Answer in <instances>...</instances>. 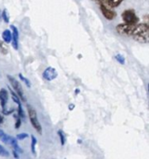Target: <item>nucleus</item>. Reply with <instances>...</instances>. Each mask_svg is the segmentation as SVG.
I'll list each match as a JSON object with an SVG mask.
<instances>
[{"instance_id": "4468645a", "label": "nucleus", "mask_w": 149, "mask_h": 159, "mask_svg": "<svg viewBox=\"0 0 149 159\" xmlns=\"http://www.w3.org/2000/svg\"><path fill=\"white\" fill-rule=\"evenodd\" d=\"M36 144H37L36 138L34 135H31V151H32L34 155L36 154Z\"/></svg>"}, {"instance_id": "ddd939ff", "label": "nucleus", "mask_w": 149, "mask_h": 159, "mask_svg": "<svg viewBox=\"0 0 149 159\" xmlns=\"http://www.w3.org/2000/svg\"><path fill=\"white\" fill-rule=\"evenodd\" d=\"M104 1L106 2V4L111 7V8H117L118 7L124 0H104Z\"/></svg>"}, {"instance_id": "9d476101", "label": "nucleus", "mask_w": 149, "mask_h": 159, "mask_svg": "<svg viewBox=\"0 0 149 159\" xmlns=\"http://www.w3.org/2000/svg\"><path fill=\"white\" fill-rule=\"evenodd\" d=\"M9 100V92L6 88L0 89V106H1V111H4L6 110V106Z\"/></svg>"}, {"instance_id": "5701e85b", "label": "nucleus", "mask_w": 149, "mask_h": 159, "mask_svg": "<svg viewBox=\"0 0 149 159\" xmlns=\"http://www.w3.org/2000/svg\"><path fill=\"white\" fill-rule=\"evenodd\" d=\"M3 122H4V114L2 113V111L0 110V125H2Z\"/></svg>"}, {"instance_id": "f3484780", "label": "nucleus", "mask_w": 149, "mask_h": 159, "mask_svg": "<svg viewBox=\"0 0 149 159\" xmlns=\"http://www.w3.org/2000/svg\"><path fill=\"white\" fill-rule=\"evenodd\" d=\"M19 78L21 79V81L23 83V84H25V85L27 86V87H31V84H30V81L27 79V78H25L22 73H19Z\"/></svg>"}, {"instance_id": "a878e982", "label": "nucleus", "mask_w": 149, "mask_h": 159, "mask_svg": "<svg viewBox=\"0 0 149 159\" xmlns=\"http://www.w3.org/2000/svg\"><path fill=\"white\" fill-rule=\"evenodd\" d=\"M94 1H96V2H99V0H94Z\"/></svg>"}, {"instance_id": "9b49d317", "label": "nucleus", "mask_w": 149, "mask_h": 159, "mask_svg": "<svg viewBox=\"0 0 149 159\" xmlns=\"http://www.w3.org/2000/svg\"><path fill=\"white\" fill-rule=\"evenodd\" d=\"M11 28L12 30V32H11V35H12V39H11L12 47H13L14 50L17 51L19 49V30L15 25H11Z\"/></svg>"}, {"instance_id": "a211bd4d", "label": "nucleus", "mask_w": 149, "mask_h": 159, "mask_svg": "<svg viewBox=\"0 0 149 159\" xmlns=\"http://www.w3.org/2000/svg\"><path fill=\"white\" fill-rule=\"evenodd\" d=\"M115 58H116V60H117L119 64H121V65H124V64H125V57H124L122 54L117 53V54H116Z\"/></svg>"}, {"instance_id": "2eb2a0df", "label": "nucleus", "mask_w": 149, "mask_h": 159, "mask_svg": "<svg viewBox=\"0 0 149 159\" xmlns=\"http://www.w3.org/2000/svg\"><path fill=\"white\" fill-rule=\"evenodd\" d=\"M58 136H59V139H60V141H61V145L63 146L66 142V135L65 133L62 131V130H58Z\"/></svg>"}, {"instance_id": "20e7f679", "label": "nucleus", "mask_w": 149, "mask_h": 159, "mask_svg": "<svg viewBox=\"0 0 149 159\" xmlns=\"http://www.w3.org/2000/svg\"><path fill=\"white\" fill-rule=\"evenodd\" d=\"M27 112H28V116H29V119H30V122H31L33 127L38 134L41 135L42 134V125L38 121L36 110L31 105H27Z\"/></svg>"}, {"instance_id": "aec40b11", "label": "nucleus", "mask_w": 149, "mask_h": 159, "mask_svg": "<svg viewBox=\"0 0 149 159\" xmlns=\"http://www.w3.org/2000/svg\"><path fill=\"white\" fill-rule=\"evenodd\" d=\"M1 17L3 18V20H4L5 23L8 24V23L10 22V16H9V13H8L7 10H4V11H3V12H2V14H1Z\"/></svg>"}, {"instance_id": "393cba45", "label": "nucleus", "mask_w": 149, "mask_h": 159, "mask_svg": "<svg viewBox=\"0 0 149 159\" xmlns=\"http://www.w3.org/2000/svg\"><path fill=\"white\" fill-rule=\"evenodd\" d=\"M74 108V106L73 104H70V105H69V110H73Z\"/></svg>"}, {"instance_id": "f8f14e48", "label": "nucleus", "mask_w": 149, "mask_h": 159, "mask_svg": "<svg viewBox=\"0 0 149 159\" xmlns=\"http://www.w3.org/2000/svg\"><path fill=\"white\" fill-rule=\"evenodd\" d=\"M2 39L4 40L5 43H11V39H12V35H11V31L9 29H6L3 31L2 33Z\"/></svg>"}, {"instance_id": "f257e3e1", "label": "nucleus", "mask_w": 149, "mask_h": 159, "mask_svg": "<svg viewBox=\"0 0 149 159\" xmlns=\"http://www.w3.org/2000/svg\"><path fill=\"white\" fill-rule=\"evenodd\" d=\"M133 39L140 43H147L149 40V27L147 24H137L135 25L131 36Z\"/></svg>"}, {"instance_id": "f03ea898", "label": "nucleus", "mask_w": 149, "mask_h": 159, "mask_svg": "<svg viewBox=\"0 0 149 159\" xmlns=\"http://www.w3.org/2000/svg\"><path fill=\"white\" fill-rule=\"evenodd\" d=\"M0 140H1L2 142H4V143H6V144H8V145H10V146H11L12 150L17 152L18 153H23V150L20 147V145L18 143V140L15 138H13V137L8 135L7 133H5L1 128H0Z\"/></svg>"}, {"instance_id": "4be33fe9", "label": "nucleus", "mask_w": 149, "mask_h": 159, "mask_svg": "<svg viewBox=\"0 0 149 159\" xmlns=\"http://www.w3.org/2000/svg\"><path fill=\"white\" fill-rule=\"evenodd\" d=\"M0 52H1L3 54H7L8 53V49L5 46L4 42H2L1 40H0Z\"/></svg>"}, {"instance_id": "39448f33", "label": "nucleus", "mask_w": 149, "mask_h": 159, "mask_svg": "<svg viewBox=\"0 0 149 159\" xmlns=\"http://www.w3.org/2000/svg\"><path fill=\"white\" fill-rule=\"evenodd\" d=\"M122 20L124 21V24L127 25H135L138 24L139 22V18L136 15L135 11L131 9L130 10H126L122 12Z\"/></svg>"}, {"instance_id": "0eeeda50", "label": "nucleus", "mask_w": 149, "mask_h": 159, "mask_svg": "<svg viewBox=\"0 0 149 159\" xmlns=\"http://www.w3.org/2000/svg\"><path fill=\"white\" fill-rule=\"evenodd\" d=\"M9 90L11 91V98H12V100L18 105V111H17V114L19 115V117L22 119V121L23 120H25V113H24V111H23V106H22V102H21V99H20V98L15 94V92L11 88V87H9Z\"/></svg>"}, {"instance_id": "412c9836", "label": "nucleus", "mask_w": 149, "mask_h": 159, "mask_svg": "<svg viewBox=\"0 0 149 159\" xmlns=\"http://www.w3.org/2000/svg\"><path fill=\"white\" fill-rule=\"evenodd\" d=\"M29 137V135L27 133H20L16 136V139L17 140H23V139H25Z\"/></svg>"}, {"instance_id": "423d86ee", "label": "nucleus", "mask_w": 149, "mask_h": 159, "mask_svg": "<svg viewBox=\"0 0 149 159\" xmlns=\"http://www.w3.org/2000/svg\"><path fill=\"white\" fill-rule=\"evenodd\" d=\"M99 5H100V10L103 13V15L104 16V18H106L107 20L111 21L113 19H115L116 17V12L111 9V7H109L104 0H99Z\"/></svg>"}, {"instance_id": "7ed1b4c3", "label": "nucleus", "mask_w": 149, "mask_h": 159, "mask_svg": "<svg viewBox=\"0 0 149 159\" xmlns=\"http://www.w3.org/2000/svg\"><path fill=\"white\" fill-rule=\"evenodd\" d=\"M7 78H8V80H9V82H10V84H11V88L15 92V94L20 98V99H21V101H23V102H26V96H25V94H24V92H23V87H22V85H21V84L17 81V80L13 77V76H11V75H8L7 76Z\"/></svg>"}, {"instance_id": "1a4fd4ad", "label": "nucleus", "mask_w": 149, "mask_h": 159, "mask_svg": "<svg viewBox=\"0 0 149 159\" xmlns=\"http://www.w3.org/2000/svg\"><path fill=\"white\" fill-rule=\"evenodd\" d=\"M57 76H58V72L52 66L47 67L43 72V78H44V80H46V81H48V82L53 81V80H55L57 78Z\"/></svg>"}, {"instance_id": "6e6552de", "label": "nucleus", "mask_w": 149, "mask_h": 159, "mask_svg": "<svg viewBox=\"0 0 149 159\" xmlns=\"http://www.w3.org/2000/svg\"><path fill=\"white\" fill-rule=\"evenodd\" d=\"M135 25H127V24H120L118 25H117L116 30L118 34L123 35V36H131L133 28Z\"/></svg>"}, {"instance_id": "6ab92c4d", "label": "nucleus", "mask_w": 149, "mask_h": 159, "mask_svg": "<svg viewBox=\"0 0 149 159\" xmlns=\"http://www.w3.org/2000/svg\"><path fill=\"white\" fill-rule=\"evenodd\" d=\"M14 118L16 119L15 128H16V129H19V128H20V126H21V125H22V123H23V121H22V119L19 117V115H18V114H15V113H14Z\"/></svg>"}, {"instance_id": "b1692460", "label": "nucleus", "mask_w": 149, "mask_h": 159, "mask_svg": "<svg viewBox=\"0 0 149 159\" xmlns=\"http://www.w3.org/2000/svg\"><path fill=\"white\" fill-rule=\"evenodd\" d=\"M12 154H13V156H14L16 159H19L20 155H19V153H18L17 152H15V151H13V150H12Z\"/></svg>"}, {"instance_id": "bb28decb", "label": "nucleus", "mask_w": 149, "mask_h": 159, "mask_svg": "<svg viewBox=\"0 0 149 159\" xmlns=\"http://www.w3.org/2000/svg\"><path fill=\"white\" fill-rule=\"evenodd\" d=\"M0 17H1V13H0Z\"/></svg>"}, {"instance_id": "dca6fc26", "label": "nucleus", "mask_w": 149, "mask_h": 159, "mask_svg": "<svg viewBox=\"0 0 149 159\" xmlns=\"http://www.w3.org/2000/svg\"><path fill=\"white\" fill-rule=\"evenodd\" d=\"M0 156H3V157H9L10 156V152L9 151L0 144Z\"/></svg>"}]
</instances>
